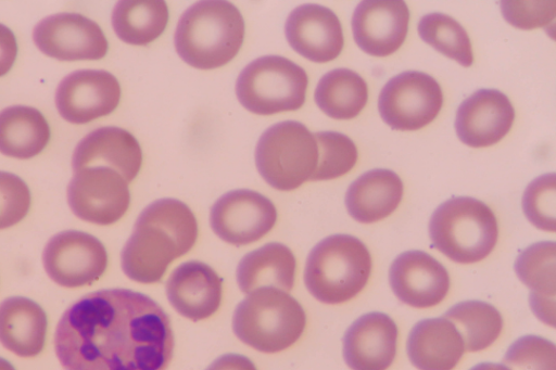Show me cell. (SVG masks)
<instances>
[{
    "label": "cell",
    "instance_id": "32",
    "mask_svg": "<svg viewBox=\"0 0 556 370\" xmlns=\"http://www.w3.org/2000/svg\"><path fill=\"white\" fill-rule=\"evenodd\" d=\"M318 146V162L311 180H329L349 173L357 162L355 143L338 131L314 133Z\"/></svg>",
    "mask_w": 556,
    "mask_h": 370
},
{
    "label": "cell",
    "instance_id": "17",
    "mask_svg": "<svg viewBox=\"0 0 556 370\" xmlns=\"http://www.w3.org/2000/svg\"><path fill=\"white\" fill-rule=\"evenodd\" d=\"M514 118L515 110L506 94L496 89H480L458 106L455 130L469 146H489L507 135Z\"/></svg>",
    "mask_w": 556,
    "mask_h": 370
},
{
    "label": "cell",
    "instance_id": "7",
    "mask_svg": "<svg viewBox=\"0 0 556 370\" xmlns=\"http://www.w3.org/2000/svg\"><path fill=\"white\" fill-rule=\"evenodd\" d=\"M318 162L314 133L296 120H285L267 128L255 149L260 175L273 188L290 191L311 180Z\"/></svg>",
    "mask_w": 556,
    "mask_h": 370
},
{
    "label": "cell",
    "instance_id": "4",
    "mask_svg": "<svg viewBox=\"0 0 556 370\" xmlns=\"http://www.w3.org/2000/svg\"><path fill=\"white\" fill-rule=\"evenodd\" d=\"M371 256L356 237L333 234L323 239L307 256L304 282L308 292L325 304H341L355 297L367 284Z\"/></svg>",
    "mask_w": 556,
    "mask_h": 370
},
{
    "label": "cell",
    "instance_id": "24",
    "mask_svg": "<svg viewBox=\"0 0 556 370\" xmlns=\"http://www.w3.org/2000/svg\"><path fill=\"white\" fill-rule=\"evenodd\" d=\"M48 319L36 302L12 296L0 304V343L21 357H34L45 346Z\"/></svg>",
    "mask_w": 556,
    "mask_h": 370
},
{
    "label": "cell",
    "instance_id": "37",
    "mask_svg": "<svg viewBox=\"0 0 556 370\" xmlns=\"http://www.w3.org/2000/svg\"><path fill=\"white\" fill-rule=\"evenodd\" d=\"M17 55V42L13 31L0 23V77L13 66Z\"/></svg>",
    "mask_w": 556,
    "mask_h": 370
},
{
    "label": "cell",
    "instance_id": "6",
    "mask_svg": "<svg viewBox=\"0 0 556 370\" xmlns=\"http://www.w3.org/2000/svg\"><path fill=\"white\" fill-rule=\"evenodd\" d=\"M306 315L287 292L265 288L250 293L233 312L232 329L240 341L263 352L290 347L302 335Z\"/></svg>",
    "mask_w": 556,
    "mask_h": 370
},
{
    "label": "cell",
    "instance_id": "1",
    "mask_svg": "<svg viewBox=\"0 0 556 370\" xmlns=\"http://www.w3.org/2000/svg\"><path fill=\"white\" fill-rule=\"evenodd\" d=\"M54 348L64 370H165L174 334L167 314L151 297L108 289L65 310Z\"/></svg>",
    "mask_w": 556,
    "mask_h": 370
},
{
    "label": "cell",
    "instance_id": "3",
    "mask_svg": "<svg viewBox=\"0 0 556 370\" xmlns=\"http://www.w3.org/2000/svg\"><path fill=\"white\" fill-rule=\"evenodd\" d=\"M244 38V21L228 1L205 0L188 8L174 36L178 55L200 69L220 67L239 52Z\"/></svg>",
    "mask_w": 556,
    "mask_h": 370
},
{
    "label": "cell",
    "instance_id": "35",
    "mask_svg": "<svg viewBox=\"0 0 556 370\" xmlns=\"http://www.w3.org/2000/svg\"><path fill=\"white\" fill-rule=\"evenodd\" d=\"M30 207V192L18 176L0 170V229L20 222Z\"/></svg>",
    "mask_w": 556,
    "mask_h": 370
},
{
    "label": "cell",
    "instance_id": "36",
    "mask_svg": "<svg viewBox=\"0 0 556 370\" xmlns=\"http://www.w3.org/2000/svg\"><path fill=\"white\" fill-rule=\"evenodd\" d=\"M504 18L520 29L546 26L555 17V1H501Z\"/></svg>",
    "mask_w": 556,
    "mask_h": 370
},
{
    "label": "cell",
    "instance_id": "33",
    "mask_svg": "<svg viewBox=\"0 0 556 370\" xmlns=\"http://www.w3.org/2000/svg\"><path fill=\"white\" fill-rule=\"evenodd\" d=\"M522 209L528 220L544 231H555L556 176L544 174L533 179L525 190Z\"/></svg>",
    "mask_w": 556,
    "mask_h": 370
},
{
    "label": "cell",
    "instance_id": "31",
    "mask_svg": "<svg viewBox=\"0 0 556 370\" xmlns=\"http://www.w3.org/2000/svg\"><path fill=\"white\" fill-rule=\"evenodd\" d=\"M418 34L426 43L462 66L469 67L473 63L469 36L452 16L439 12L424 15L418 23Z\"/></svg>",
    "mask_w": 556,
    "mask_h": 370
},
{
    "label": "cell",
    "instance_id": "8",
    "mask_svg": "<svg viewBox=\"0 0 556 370\" xmlns=\"http://www.w3.org/2000/svg\"><path fill=\"white\" fill-rule=\"evenodd\" d=\"M306 72L280 55H265L249 63L239 74V102L257 115H273L300 109L306 95Z\"/></svg>",
    "mask_w": 556,
    "mask_h": 370
},
{
    "label": "cell",
    "instance_id": "22",
    "mask_svg": "<svg viewBox=\"0 0 556 370\" xmlns=\"http://www.w3.org/2000/svg\"><path fill=\"white\" fill-rule=\"evenodd\" d=\"M406 350L418 370H453L464 355L465 345L454 323L438 317L422 319L412 328Z\"/></svg>",
    "mask_w": 556,
    "mask_h": 370
},
{
    "label": "cell",
    "instance_id": "21",
    "mask_svg": "<svg viewBox=\"0 0 556 370\" xmlns=\"http://www.w3.org/2000/svg\"><path fill=\"white\" fill-rule=\"evenodd\" d=\"M142 152L137 139L127 130L106 126L85 136L76 145L72 167L76 171L88 166H108L129 183L138 175Z\"/></svg>",
    "mask_w": 556,
    "mask_h": 370
},
{
    "label": "cell",
    "instance_id": "23",
    "mask_svg": "<svg viewBox=\"0 0 556 370\" xmlns=\"http://www.w3.org/2000/svg\"><path fill=\"white\" fill-rule=\"evenodd\" d=\"M403 196V182L390 169L376 168L355 179L345 194L352 218L363 224L381 220L392 214Z\"/></svg>",
    "mask_w": 556,
    "mask_h": 370
},
{
    "label": "cell",
    "instance_id": "12",
    "mask_svg": "<svg viewBox=\"0 0 556 370\" xmlns=\"http://www.w3.org/2000/svg\"><path fill=\"white\" fill-rule=\"evenodd\" d=\"M277 210L263 194L249 190H232L212 206L210 222L217 237L232 245L253 243L275 226Z\"/></svg>",
    "mask_w": 556,
    "mask_h": 370
},
{
    "label": "cell",
    "instance_id": "19",
    "mask_svg": "<svg viewBox=\"0 0 556 370\" xmlns=\"http://www.w3.org/2000/svg\"><path fill=\"white\" fill-rule=\"evenodd\" d=\"M397 326L387 314L367 312L343 336V358L352 370H387L396 355Z\"/></svg>",
    "mask_w": 556,
    "mask_h": 370
},
{
    "label": "cell",
    "instance_id": "15",
    "mask_svg": "<svg viewBox=\"0 0 556 370\" xmlns=\"http://www.w3.org/2000/svg\"><path fill=\"white\" fill-rule=\"evenodd\" d=\"M389 281L395 296L404 304L427 308L440 304L450 289L446 268L424 251H407L391 264Z\"/></svg>",
    "mask_w": 556,
    "mask_h": 370
},
{
    "label": "cell",
    "instance_id": "14",
    "mask_svg": "<svg viewBox=\"0 0 556 370\" xmlns=\"http://www.w3.org/2000/svg\"><path fill=\"white\" fill-rule=\"evenodd\" d=\"M121 86L103 69H79L65 76L55 92L60 115L72 124H86L111 114L118 105Z\"/></svg>",
    "mask_w": 556,
    "mask_h": 370
},
{
    "label": "cell",
    "instance_id": "34",
    "mask_svg": "<svg viewBox=\"0 0 556 370\" xmlns=\"http://www.w3.org/2000/svg\"><path fill=\"white\" fill-rule=\"evenodd\" d=\"M503 362L510 370H556V346L545 337L523 335L508 347Z\"/></svg>",
    "mask_w": 556,
    "mask_h": 370
},
{
    "label": "cell",
    "instance_id": "27",
    "mask_svg": "<svg viewBox=\"0 0 556 370\" xmlns=\"http://www.w3.org/2000/svg\"><path fill=\"white\" fill-rule=\"evenodd\" d=\"M49 140V124L37 109L13 105L0 112V153L20 160L31 158Z\"/></svg>",
    "mask_w": 556,
    "mask_h": 370
},
{
    "label": "cell",
    "instance_id": "25",
    "mask_svg": "<svg viewBox=\"0 0 556 370\" xmlns=\"http://www.w3.org/2000/svg\"><path fill=\"white\" fill-rule=\"evenodd\" d=\"M556 243L541 241L525 248L515 261L518 278L530 290L532 311L546 324L554 327L556 289Z\"/></svg>",
    "mask_w": 556,
    "mask_h": 370
},
{
    "label": "cell",
    "instance_id": "2",
    "mask_svg": "<svg viewBox=\"0 0 556 370\" xmlns=\"http://www.w3.org/2000/svg\"><path fill=\"white\" fill-rule=\"evenodd\" d=\"M197 237L195 216L184 202L156 200L137 218L122 250V269L134 281L159 282L169 264L192 248Z\"/></svg>",
    "mask_w": 556,
    "mask_h": 370
},
{
    "label": "cell",
    "instance_id": "28",
    "mask_svg": "<svg viewBox=\"0 0 556 370\" xmlns=\"http://www.w3.org/2000/svg\"><path fill=\"white\" fill-rule=\"evenodd\" d=\"M314 98L317 106L329 117L351 119L365 107L368 87L356 72L334 68L319 79Z\"/></svg>",
    "mask_w": 556,
    "mask_h": 370
},
{
    "label": "cell",
    "instance_id": "16",
    "mask_svg": "<svg viewBox=\"0 0 556 370\" xmlns=\"http://www.w3.org/2000/svg\"><path fill=\"white\" fill-rule=\"evenodd\" d=\"M408 22L409 11L404 1H362L352 16L353 37L367 54L388 56L403 44Z\"/></svg>",
    "mask_w": 556,
    "mask_h": 370
},
{
    "label": "cell",
    "instance_id": "29",
    "mask_svg": "<svg viewBox=\"0 0 556 370\" xmlns=\"http://www.w3.org/2000/svg\"><path fill=\"white\" fill-rule=\"evenodd\" d=\"M168 8L162 0H123L112 12V26L126 43L146 46L162 35L168 22Z\"/></svg>",
    "mask_w": 556,
    "mask_h": 370
},
{
    "label": "cell",
    "instance_id": "10",
    "mask_svg": "<svg viewBox=\"0 0 556 370\" xmlns=\"http://www.w3.org/2000/svg\"><path fill=\"white\" fill-rule=\"evenodd\" d=\"M67 202L80 219L111 225L119 220L130 203L128 182L108 166H88L74 171L67 186Z\"/></svg>",
    "mask_w": 556,
    "mask_h": 370
},
{
    "label": "cell",
    "instance_id": "9",
    "mask_svg": "<svg viewBox=\"0 0 556 370\" xmlns=\"http://www.w3.org/2000/svg\"><path fill=\"white\" fill-rule=\"evenodd\" d=\"M443 104L438 81L418 71L392 77L382 88L378 110L383 122L394 130H417L430 124Z\"/></svg>",
    "mask_w": 556,
    "mask_h": 370
},
{
    "label": "cell",
    "instance_id": "39",
    "mask_svg": "<svg viewBox=\"0 0 556 370\" xmlns=\"http://www.w3.org/2000/svg\"><path fill=\"white\" fill-rule=\"evenodd\" d=\"M469 370H510L507 366L496 362H480Z\"/></svg>",
    "mask_w": 556,
    "mask_h": 370
},
{
    "label": "cell",
    "instance_id": "40",
    "mask_svg": "<svg viewBox=\"0 0 556 370\" xmlns=\"http://www.w3.org/2000/svg\"><path fill=\"white\" fill-rule=\"evenodd\" d=\"M0 370H15V368L8 360L0 357Z\"/></svg>",
    "mask_w": 556,
    "mask_h": 370
},
{
    "label": "cell",
    "instance_id": "13",
    "mask_svg": "<svg viewBox=\"0 0 556 370\" xmlns=\"http://www.w3.org/2000/svg\"><path fill=\"white\" fill-rule=\"evenodd\" d=\"M37 48L61 61L99 60L109 49L100 26L78 13H58L41 20L33 31Z\"/></svg>",
    "mask_w": 556,
    "mask_h": 370
},
{
    "label": "cell",
    "instance_id": "30",
    "mask_svg": "<svg viewBox=\"0 0 556 370\" xmlns=\"http://www.w3.org/2000/svg\"><path fill=\"white\" fill-rule=\"evenodd\" d=\"M459 331L465 350L479 352L492 345L503 329V318L491 304L464 301L447 309L443 316Z\"/></svg>",
    "mask_w": 556,
    "mask_h": 370
},
{
    "label": "cell",
    "instance_id": "18",
    "mask_svg": "<svg viewBox=\"0 0 556 370\" xmlns=\"http://www.w3.org/2000/svg\"><path fill=\"white\" fill-rule=\"evenodd\" d=\"M285 34L295 52L315 63L334 60L344 44L338 16L319 4L296 7L286 21Z\"/></svg>",
    "mask_w": 556,
    "mask_h": 370
},
{
    "label": "cell",
    "instance_id": "26",
    "mask_svg": "<svg viewBox=\"0 0 556 370\" xmlns=\"http://www.w3.org/2000/svg\"><path fill=\"white\" fill-rule=\"evenodd\" d=\"M296 261L291 250L271 242L244 255L237 267V281L243 293L273 288L285 292L293 288Z\"/></svg>",
    "mask_w": 556,
    "mask_h": 370
},
{
    "label": "cell",
    "instance_id": "20",
    "mask_svg": "<svg viewBox=\"0 0 556 370\" xmlns=\"http://www.w3.org/2000/svg\"><path fill=\"white\" fill-rule=\"evenodd\" d=\"M166 294L176 311L192 321H199L218 309L223 280L208 265L190 260L172 272L166 282Z\"/></svg>",
    "mask_w": 556,
    "mask_h": 370
},
{
    "label": "cell",
    "instance_id": "11",
    "mask_svg": "<svg viewBox=\"0 0 556 370\" xmlns=\"http://www.w3.org/2000/svg\"><path fill=\"white\" fill-rule=\"evenodd\" d=\"M48 276L59 285L78 288L97 281L108 266V253L96 237L77 230L53 235L42 253Z\"/></svg>",
    "mask_w": 556,
    "mask_h": 370
},
{
    "label": "cell",
    "instance_id": "38",
    "mask_svg": "<svg viewBox=\"0 0 556 370\" xmlns=\"http://www.w3.org/2000/svg\"><path fill=\"white\" fill-rule=\"evenodd\" d=\"M206 370H257L254 363L245 356L226 354L214 360Z\"/></svg>",
    "mask_w": 556,
    "mask_h": 370
},
{
    "label": "cell",
    "instance_id": "5",
    "mask_svg": "<svg viewBox=\"0 0 556 370\" xmlns=\"http://www.w3.org/2000/svg\"><path fill=\"white\" fill-rule=\"evenodd\" d=\"M429 235L432 245L450 259L478 263L497 242V220L485 203L470 196H453L431 215Z\"/></svg>",
    "mask_w": 556,
    "mask_h": 370
}]
</instances>
